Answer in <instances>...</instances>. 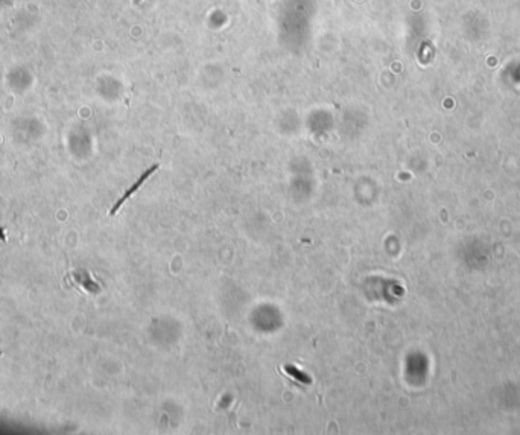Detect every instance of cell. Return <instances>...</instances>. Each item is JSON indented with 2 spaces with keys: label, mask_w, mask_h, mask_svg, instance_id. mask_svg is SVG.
I'll return each instance as SVG.
<instances>
[{
  "label": "cell",
  "mask_w": 520,
  "mask_h": 435,
  "mask_svg": "<svg viewBox=\"0 0 520 435\" xmlns=\"http://www.w3.org/2000/svg\"><path fill=\"white\" fill-rule=\"evenodd\" d=\"M157 167H158V166L155 164V166H152L151 169H148V170L143 173V175H142V177H140V178H139V180H137V181H136V183H134V184H133V186H131V188H129L126 192H125V194H123V197H122V198H120V200H119L116 204H114V207L111 209L110 215H114V213H117V210L120 209V206H122V204H123V203H125V201H126V200H128V198H129V197H131L134 192H136V191H139V189H140V186H142V184H143V183H145V181H146V180H148V178L152 175V173L157 170Z\"/></svg>",
  "instance_id": "obj_1"
},
{
  "label": "cell",
  "mask_w": 520,
  "mask_h": 435,
  "mask_svg": "<svg viewBox=\"0 0 520 435\" xmlns=\"http://www.w3.org/2000/svg\"><path fill=\"white\" fill-rule=\"evenodd\" d=\"M73 279H75V282L79 285V286H82L84 289H87V291H89V292H98L99 291V288H98V285L90 279V276H89V273H87L85 270H78V271H73Z\"/></svg>",
  "instance_id": "obj_2"
},
{
  "label": "cell",
  "mask_w": 520,
  "mask_h": 435,
  "mask_svg": "<svg viewBox=\"0 0 520 435\" xmlns=\"http://www.w3.org/2000/svg\"><path fill=\"white\" fill-rule=\"evenodd\" d=\"M0 355H2V350H0Z\"/></svg>",
  "instance_id": "obj_4"
},
{
  "label": "cell",
  "mask_w": 520,
  "mask_h": 435,
  "mask_svg": "<svg viewBox=\"0 0 520 435\" xmlns=\"http://www.w3.org/2000/svg\"><path fill=\"white\" fill-rule=\"evenodd\" d=\"M0 240H7V230L0 228Z\"/></svg>",
  "instance_id": "obj_3"
}]
</instances>
